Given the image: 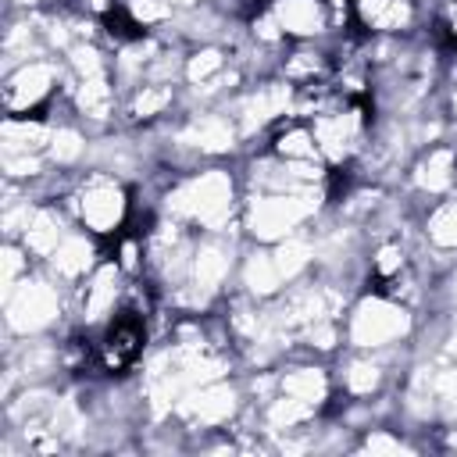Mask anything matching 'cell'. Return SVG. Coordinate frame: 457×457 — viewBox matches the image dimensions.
<instances>
[{"mask_svg":"<svg viewBox=\"0 0 457 457\" xmlns=\"http://www.w3.org/2000/svg\"><path fill=\"white\" fill-rule=\"evenodd\" d=\"M453 111H457V89H453Z\"/></svg>","mask_w":457,"mask_h":457,"instance_id":"5b68a950","label":"cell"},{"mask_svg":"<svg viewBox=\"0 0 457 457\" xmlns=\"http://www.w3.org/2000/svg\"><path fill=\"white\" fill-rule=\"evenodd\" d=\"M432 239L436 243H446V246H457V196L443 200L436 211H432Z\"/></svg>","mask_w":457,"mask_h":457,"instance_id":"277c9868","label":"cell"},{"mask_svg":"<svg viewBox=\"0 0 457 457\" xmlns=\"http://www.w3.org/2000/svg\"><path fill=\"white\" fill-rule=\"evenodd\" d=\"M271 14L289 43L314 39L332 25V11L325 0H271Z\"/></svg>","mask_w":457,"mask_h":457,"instance_id":"3957f363","label":"cell"},{"mask_svg":"<svg viewBox=\"0 0 457 457\" xmlns=\"http://www.w3.org/2000/svg\"><path fill=\"white\" fill-rule=\"evenodd\" d=\"M68 204L82 232H89L93 239H114L129 225V214H132V200L125 186L107 171H86L75 182Z\"/></svg>","mask_w":457,"mask_h":457,"instance_id":"6da1fadb","label":"cell"},{"mask_svg":"<svg viewBox=\"0 0 457 457\" xmlns=\"http://www.w3.org/2000/svg\"><path fill=\"white\" fill-rule=\"evenodd\" d=\"M146 318L150 314L121 303L104 321L100 339H96V353H100V368L104 371L121 375V371H129L143 357V346H146Z\"/></svg>","mask_w":457,"mask_h":457,"instance_id":"7a4b0ae2","label":"cell"}]
</instances>
